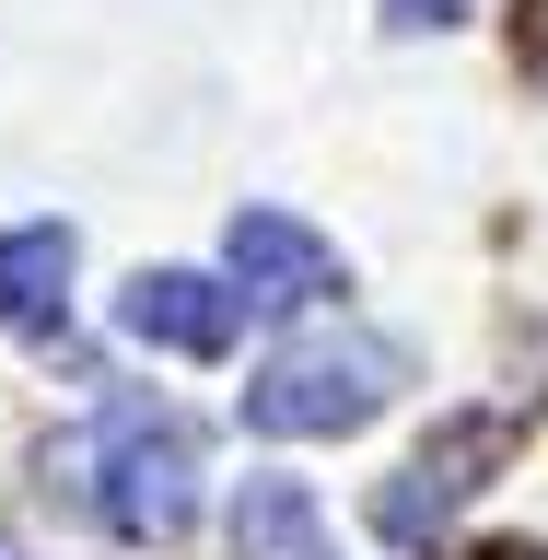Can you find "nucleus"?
<instances>
[{
	"label": "nucleus",
	"mask_w": 548,
	"mask_h": 560,
	"mask_svg": "<svg viewBox=\"0 0 548 560\" xmlns=\"http://www.w3.org/2000/svg\"><path fill=\"white\" fill-rule=\"evenodd\" d=\"M222 280H234L257 315H304V304H327L339 292V245L315 234V222H292V210H234L222 222Z\"/></svg>",
	"instance_id": "nucleus-3"
},
{
	"label": "nucleus",
	"mask_w": 548,
	"mask_h": 560,
	"mask_svg": "<svg viewBox=\"0 0 548 560\" xmlns=\"http://www.w3.org/2000/svg\"><path fill=\"white\" fill-rule=\"evenodd\" d=\"M490 455H502V420H455L444 444H420L409 467H397V490L374 502V514H385V537H432V525H444L455 502L479 490V467H490Z\"/></svg>",
	"instance_id": "nucleus-5"
},
{
	"label": "nucleus",
	"mask_w": 548,
	"mask_h": 560,
	"mask_svg": "<svg viewBox=\"0 0 548 560\" xmlns=\"http://www.w3.org/2000/svg\"><path fill=\"white\" fill-rule=\"evenodd\" d=\"M222 537H234V560H292V549H315V490H292V479H245L234 514H222Z\"/></svg>",
	"instance_id": "nucleus-7"
},
{
	"label": "nucleus",
	"mask_w": 548,
	"mask_h": 560,
	"mask_svg": "<svg viewBox=\"0 0 548 560\" xmlns=\"http://www.w3.org/2000/svg\"><path fill=\"white\" fill-rule=\"evenodd\" d=\"M59 479L82 490L129 549H175V537L199 525V432L175 409H152V397H117L94 432L47 444V490Z\"/></svg>",
	"instance_id": "nucleus-1"
},
{
	"label": "nucleus",
	"mask_w": 548,
	"mask_h": 560,
	"mask_svg": "<svg viewBox=\"0 0 548 560\" xmlns=\"http://www.w3.org/2000/svg\"><path fill=\"white\" fill-rule=\"evenodd\" d=\"M70 257H82L70 222H12V234H0V327H12V339H59Z\"/></svg>",
	"instance_id": "nucleus-6"
},
{
	"label": "nucleus",
	"mask_w": 548,
	"mask_h": 560,
	"mask_svg": "<svg viewBox=\"0 0 548 560\" xmlns=\"http://www.w3.org/2000/svg\"><path fill=\"white\" fill-rule=\"evenodd\" d=\"M0 560H12V537H0Z\"/></svg>",
	"instance_id": "nucleus-9"
},
{
	"label": "nucleus",
	"mask_w": 548,
	"mask_h": 560,
	"mask_svg": "<svg viewBox=\"0 0 548 560\" xmlns=\"http://www.w3.org/2000/svg\"><path fill=\"white\" fill-rule=\"evenodd\" d=\"M409 385V350L374 327H304L245 374V432L257 444H339Z\"/></svg>",
	"instance_id": "nucleus-2"
},
{
	"label": "nucleus",
	"mask_w": 548,
	"mask_h": 560,
	"mask_svg": "<svg viewBox=\"0 0 548 560\" xmlns=\"http://www.w3.org/2000/svg\"><path fill=\"white\" fill-rule=\"evenodd\" d=\"M245 292L234 280H210V269H140L129 292H117V327H129L140 350H175V362H222L245 327Z\"/></svg>",
	"instance_id": "nucleus-4"
},
{
	"label": "nucleus",
	"mask_w": 548,
	"mask_h": 560,
	"mask_svg": "<svg viewBox=\"0 0 548 560\" xmlns=\"http://www.w3.org/2000/svg\"><path fill=\"white\" fill-rule=\"evenodd\" d=\"M420 24H432V35L467 24V0H385V35H420Z\"/></svg>",
	"instance_id": "nucleus-8"
}]
</instances>
